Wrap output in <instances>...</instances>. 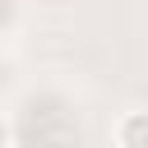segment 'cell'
<instances>
[{"label":"cell","instance_id":"obj_2","mask_svg":"<svg viewBox=\"0 0 148 148\" xmlns=\"http://www.w3.org/2000/svg\"><path fill=\"white\" fill-rule=\"evenodd\" d=\"M18 9H23V0H0V37L5 42H14V32H18Z\"/></svg>","mask_w":148,"mask_h":148},{"label":"cell","instance_id":"obj_1","mask_svg":"<svg viewBox=\"0 0 148 148\" xmlns=\"http://www.w3.org/2000/svg\"><path fill=\"white\" fill-rule=\"evenodd\" d=\"M111 143L116 148H148V111H125L111 125Z\"/></svg>","mask_w":148,"mask_h":148}]
</instances>
